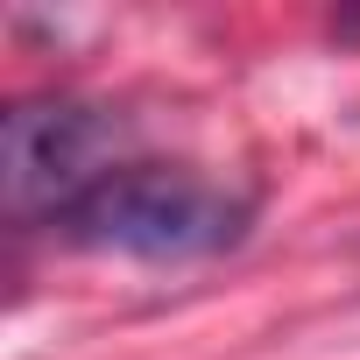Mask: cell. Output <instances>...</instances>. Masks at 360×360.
<instances>
[{"instance_id":"cell-2","label":"cell","mask_w":360,"mask_h":360,"mask_svg":"<svg viewBox=\"0 0 360 360\" xmlns=\"http://www.w3.org/2000/svg\"><path fill=\"white\" fill-rule=\"evenodd\" d=\"M127 162L120 155V120L92 99H64V92H36L15 99L0 120V184H8V212L15 219H50L92 191L99 176Z\"/></svg>"},{"instance_id":"cell-3","label":"cell","mask_w":360,"mask_h":360,"mask_svg":"<svg viewBox=\"0 0 360 360\" xmlns=\"http://www.w3.org/2000/svg\"><path fill=\"white\" fill-rule=\"evenodd\" d=\"M332 36H346V43H360V8H346V15H332Z\"/></svg>"},{"instance_id":"cell-1","label":"cell","mask_w":360,"mask_h":360,"mask_svg":"<svg viewBox=\"0 0 360 360\" xmlns=\"http://www.w3.org/2000/svg\"><path fill=\"white\" fill-rule=\"evenodd\" d=\"M248 226L255 198L184 162H113L92 191H78L57 212V233L71 248L127 262H205L240 248Z\"/></svg>"}]
</instances>
